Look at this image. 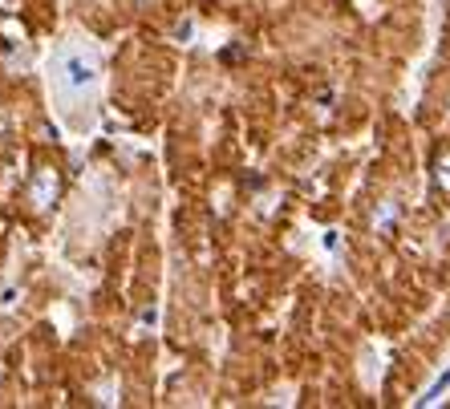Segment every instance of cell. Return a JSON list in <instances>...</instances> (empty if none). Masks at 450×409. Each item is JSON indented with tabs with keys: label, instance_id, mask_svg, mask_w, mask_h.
Instances as JSON below:
<instances>
[{
	"label": "cell",
	"instance_id": "obj_2",
	"mask_svg": "<svg viewBox=\"0 0 450 409\" xmlns=\"http://www.w3.org/2000/svg\"><path fill=\"white\" fill-rule=\"evenodd\" d=\"M446 385H450V369L442 377H438L434 385H430V393H426V397H422V401H438V397H442V393H446Z\"/></svg>",
	"mask_w": 450,
	"mask_h": 409
},
{
	"label": "cell",
	"instance_id": "obj_1",
	"mask_svg": "<svg viewBox=\"0 0 450 409\" xmlns=\"http://www.w3.org/2000/svg\"><path fill=\"white\" fill-rule=\"evenodd\" d=\"M53 94L65 101V106H73L78 94H85L97 77V57L94 49H81V45H61V49L53 53Z\"/></svg>",
	"mask_w": 450,
	"mask_h": 409
}]
</instances>
